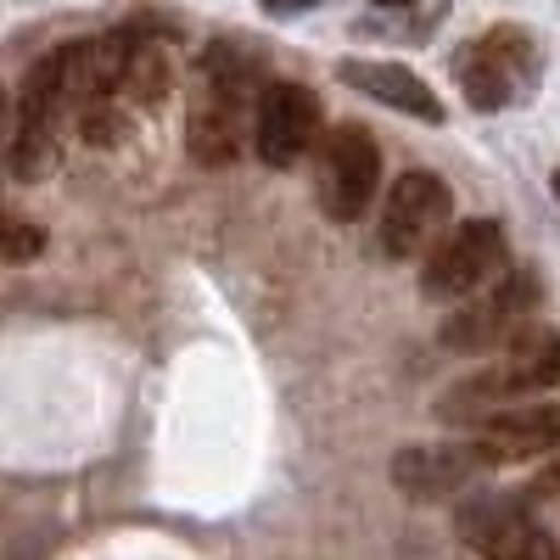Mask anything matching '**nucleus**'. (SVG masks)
<instances>
[{
	"label": "nucleus",
	"mask_w": 560,
	"mask_h": 560,
	"mask_svg": "<svg viewBox=\"0 0 560 560\" xmlns=\"http://www.w3.org/2000/svg\"><path fill=\"white\" fill-rule=\"evenodd\" d=\"M527 516H533V510H527L522 493H471L465 504H454V527H459L465 549H477L482 560H488L510 533H516Z\"/></svg>",
	"instance_id": "11"
},
{
	"label": "nucleus",
	"mask_w": 560,
	"mask_h": 560,
	"mask_svg": "<svg viewBox=\"0 0 560 560\" xmlns=\"http://www.w3.org/2000/svg\"><path fill=\"white\" fill-rule=\"evenodd\" d=\"M555 197H560V168H555Z\"/></svg>",
	"instance_id": "22"
},
{
	"label": "nucleus",
	"mask_w": 560,
	"mask_h": 560,
	"mask_svg": "<svg viewBox=\"0 0 560 560\" xmlns=\"http://www.w3.org/2000/svg\"><path fill=\"white\" fill-rule=\"evenodd\" d=\"M319 7V0H264V12H280V18H292V12H308Z\"/></svg>",
	"instance_id": "20"
},
{
	"label": "nucleus",
	"mask_w": 560,
	"mask_h": 560,
	"mask_svg": "<svg viewBox=\"0 0 560 560\" xmlns=\"http://www.w3.org/2000/svg\"><path fill=\"white\" fill-rule=\"evenodd\" d=\"M538 79V45L522 28H493L459 51V90L477 113H499L522 102Z\"/></svg>",
	"instance_id": "3"
},
{
	"label": "nucleus",
	"mask_w": 560,
	"mask_h": 560,
	"mask_svg": "<svg viewBox=\"0 0 560 560\" xmlns=\"http://www.w3.org/2000/svg\"><path fill=\"white\" fill-rule=\"evenodd\" d=\"M538 298H544V287H538V275H533V269H510V275H499L488 292L465 298V308L448 314V325H443V348H454V353H493V348H510V342H516L527 325H533Z\"/></svg>",
	"instance_id": "1"
},
{
	"label": "nucleus",
	"mask_w": 560,
	"mask_h": 560,
	"mask_svg": "<svg viewBox=\"0 0 560 560\" xmlns=\"http://www.w3.org/2000/svg\"><path fill=\"white\" fill-rule=\"evenodd\" d=\"M62 163V147H57V124L51 118H18V135H12V174L23 185H39L45 174H57Z\"/></svg>",
	"instance_id": "14"
},
{
	"label": "nucleus",
	"mask_w": 560,
	"mask_h": 560,
	"mask_svg": "<svg viewBox=\"0 0 560 560\" xmlns=\"http://www.w3.org/2000/svg\"><path fill=\"white\" fill-rule=\"evenodd\" d=\"M124 96L140 102V107H158L168 96V57H163V45H152L147 34H135L129 45V68H124Z\"/></svg>",
	"instance_id": "15"
},
{
	"label": "nucleus",
	"mask_w": 560,
	"mask_h": 560,
	"mask_svg": "<svg viewBox=\"0 0 560 560\" xmlns=\"http://www.w3.org/2000/svg\"><path fill=\"white\" fill-rule=\"evenodd\" d=\"M382 191V147L364 124H337L331 135L319 140V168H314V197H319V213L337 219V224H353L370 213Z\"/></svg>",
	"instance_id": "2"
},
{
	"label": "nucleus",
	"mask_w": 560,
	"mask_h": 560,
	"mask_svg": "<svg viewBox=\"0 0 560 560\" xmlns=\"http://www.w3.org/2000/svg\"><path fill=\"white\" fill-rule=\"evenodd\" d=\"M79 135L90 140V147H118V140L129 135V118L113 102H96V107L79 113Z\"/></svg>",
	"instance_id": "17"
},
{
	"label": "nucleus",
	"mask_w": 560,
	"mask_h": 560,
	"mask_svg": "<svg viewBox=\"0 0 560 560\" xmlns=\"http://www.w3.org/2000/svg\"><path fill=\"white\" fill-rule=\"evenodd\" d=\"M337 79H342L348 90H359V96L393 107V113H409V118H420V124H443V102H438V90H432L427 79H420L415 68H404V62L348 57V62H337Z\"/></svg>",
	"instance_id": "10"
},
{
	"label": "nucleus",
	"mask_w": 560,
	"mask_h": 560,
	"mask_svg": "<svg viewBox=\"0 0 560 560\" xmlns=\"http://www.w3.org/2000/svg\"><path fill=\"white\" fill-rule=\"evenodd\" d=\"M477 443H415L393 454V488L415 504H443L465 493V482L477 477Z\"/></svg>",
	"instance_id": "7"
},
{
	"label": "nucleus",
	"mask_w": 560,
	"mask_h": 560,
	"mask_svg": "<svg viewBox=\"0 0 560 560\" xmlns=\"http://www.w3.org/2000/svg\"><path fill=\"white\" fill-rule=\"evenodd\" d=\"M0 253H7V264H28L45 253V230L28 224V219H12L7 224V242H0Z\"/></svg>",
	"instance_id": "18"
},
{
	"label": "nucleus",
	"mask_w": 560,
	"mask_h": 560,
	"mask_svg": "<svg viewBox=\"0 0 560 560\" xmlns=\"http://www.w3.org/2000/svg\"><path fill=\"white\" fill-rule=\"evenodd\" d=\"M504 382H510V393L516 398H527V393H549V387H560V331H549V325H527V331L504 348Z\"/></svg>",
	"instance_id": "12"
},
{
	"label": "nucleus",
	"mask_w": 560,
	"mask_h": 560,
	"mask_svg": "<svg viewBox=\"0 0 560 560\" xmlns=\"http://www.w3.org/2000/svg\"><path fill=\"white\" fill-rule=\"evenodd\" d=\"M499 275H510V247L493 219H465L438 242V253L420 269L427 298H477Z\"/></svg>",
	"instance_id": "4"
},
{
	"label": "nucleus",
	"mask_w": 560,
	"mask_h": 560,
	"mask_svg": "<svg viewBox=\"0 0 560 560\" xmlns=\"http://www.w3.org/2000/svg\"><path fill=\"white\" fill-rule=\"evenodd\" d=\"M376 7H409V0H376Z\"/></svg>",
	"instance_id": "21"
},
{
	"label": "nucleus",
	"mask_w": 560,
	"mask_h": 560,
	"mask_svg": "<svg viewBox=\"0 0 560 560\" xmlns=\"http://www.w3.org/2000/svg\"><path fill=\"white\" fill-rule=\"evenodd\" d=\"M477 454L482 465H522V459H544L560 448V404H510L504 415H493L488 427H477Z\"/></svg>",
	"instance_id": "8"
},
{
	"label": "nucleus",
	"mask_w": 560,
	"mask_h": 560,
	"mask_svg": "<svg viewBox=\"0 0 560 560\" xmlns=\"http://www.w3.org/2000/svg\"><path fill=\"white\" fill-rule=\"evenodd\" d=\"M488 560H560V555H555V538H549V533L527 516V522H522L516 533H510V538H504Z\"/></svg>",
	"instance_id": "16"
},
{
	"label": "nucleus",
	"mask_w": 560,
	"mask_h": 560,
	"mask_svg": "<svg viewBox=\"0 0 560 560\" xmlns=\"http://www.w3.org/2000/svg\"><path fill=\"white\" fill-rule=\"evenodd\" d=\"M522 499H538V504H555V499H560V448L538 459V471H533V482L522 488Z\"/></svg>",
	"instance_id": "19"
},
{
	"label": "nucleus",
	"mask_w": 560,
	"mask_h": 560,
	"mask_svg": "<svg viewBox=\"0 0 560 560\" xmlns=\"http://www.w3.org/2000/svg\"><path fill=\"white\" fill-rule=\"evenodd\" d=\"M510 382H504V370H482V376H465L454 382L443 398H438V415L448 420V427H488L493 415L510 409Z\"/></svg>",
	"instance_id": "13"
},
{
	"label": "nucleus",
	"mask_w": 560,
	"mask_h": 560,
	"mask_svg": "<svg viewBox=\"0 0 560 560\" xmlns=\"http://www.w3.org/2000/svg\"><path fill=\"white\" fill-rule=\"evenodd\" d=\"M448 213H454L448 185L432 168H409L387 191V208H382V247H387V258H420V253L432 258L438 242L448 236Z\"/></svg>",
	"instance_id": "5"
},
{
	"label": "nucleus",
	"mask_w": 560,
	"mask_h": 560,
	"mask_svg": "<svg viewBox=\"0 0 560 560\" xmlns=\"http://www.w3.org/2000/svg\"><path fill=\"white\" fill-rule=\"evenodd\" d=\"M319 135V102L314 90L292 84V79H275L258 90V107H253V147L269 168H298Z\"/></svg>",
	"instance_id": "6"
},
{
	"label": "nucleus",
	"mask_w": 560,
	"mask_h": 560,
	"mask_svg": "<svg viewBox=\"0 0 560 560\" xmlns=\"http://www.w3.org/2000/svg\"><path fill=\"white\" fill-rule=\"evenodd\" d=\"M247 135H253L247 96H230V90L202 84V96L191 102V118H185V147H191V158L208 163V168H224V163L242 158Z\"/></svg>",
	"instance_id": "9"
}]
</instances>
